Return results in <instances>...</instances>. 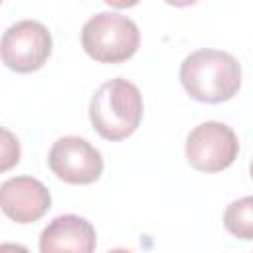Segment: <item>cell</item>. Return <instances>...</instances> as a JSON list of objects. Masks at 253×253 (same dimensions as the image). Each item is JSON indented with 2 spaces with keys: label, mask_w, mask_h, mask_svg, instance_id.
<instances>
[{
  "label": "cell",
  "mask_w": 253,
  "mask_h": 253,
  "mask_svg": "<svg viewBox=\"0 0 253 253\" xmlns=\"http://www.w3.org/2000/svg\"><path fill=\"white\" fill-rule=\"evenodd\" d=\"M93 128L107 140L130 136L142 119V95L138 87L123 77L103 83L89 105Z\"/></svg>",
  "instance_id": "obj_2"
},
{
  "label": "cell",
  "mask_w": 253,
  "mask_h": 253,
  "mask_svg": "<svg viewBox=\"0 0 253 253\" xmlns=\"http://www.w3.org/2000/svg\"><path fill=\"white\" fill-rule=\"evenodd\" d=\"M180 81L188 95L202 103L229 101L241 85V65L221 49H198L180 65Z\"/></svg>",
  "instance_id": "obj_1"
},
{
  "label": "cell",
  "mask_w": 253,
  "mask_h": 253,
  "mask_svg": "<svg viewBox=\"0 0 253 253\" xmlns=\"http://www.w3.org/2000/svg\"><path fill=\"white\" fill-rule=\"evenodd\" d=\"M97 245L95 227L79 215L67 213L49 221V225L40 235V251H75V253H91Z\"/></svg>",
  "instance_id": "obj_8"
},
{
  "label": "cell",
  "mask_w": 253,
  "mask_h": 253,
  "mask_svg": "<svg viewBox=\"0 0 253 253\" xmlns=\"http://www.w3.org/2000/svg\"><path fill=\"white\" fill-rule=\"evenodd\" d=\"M0 206L16 223H34L49 210L51 196L38 178L16 176L0 186Z\"/></svg>",
  "instance_id": "obj_7"
},
{
  "label": "cell",
  "mask_w": 253,
  "mask_h": 253,
  "mask_svg": "<svg viewBox=\"0 0 253 253\" xmlns=\"http://www.w3.org/2000/svg\"><path fill=\"white\" fill-rule=\"evenodd\" d=\"M103 2L109 4V6H113V8L123 10V8H132V6H136L140 0H103Z\"/></svg>",
  "instance_id": "obj_11"
},
{
  "label": "cell",
  "mask_w": 253,
  "mask_h": 253,
  "mask_svg": "<svg viewBox=\"0 0 253 253\" xmlns=\"http://www.w3.org/2000/svg\"><path fill=\"white\" fill-rule=\"evenodd\" d=\"M47 162L51 172L67 184H93L103 174L101 152L79 136H63L55 140Z\"/></svg>",
  "instance_id": "obj_6"
},
{
  "label": "cell",
  "mask_w": 253,
  "mask_h": 253,
  "mask_svg": "<svg viewBox=\"0 0 253 253\" xmlns=\"http://www.w3.org/2000/svg\"><path fill=\"white\" fill-rule=\"evenodd\" d=\"M140 43L138 26L121 14L101 12L81 30V45L89 57L101 63H121L132 57Z\"/></svg>",
  "instance_id": "obj_3"
},
{
  "label": "cell",
  "mask_w": 253,
  "mask_h": 253,
  "mask_svg": "<svg viewBox=\"0 0 253 253\" xmlns=\"http://www.w3.org/2000/svg\"><path fill=\"white\" fill-rule=\"evenodd\" d=\"M166 4H170V6H176V8H186V6H192V4H196L198 0H164Z\"/></svg>",
  "instance_id": "obj_12"
},
{
  "label": "cell",
  "mask_w": 253,
  "mask_h": 253,
  "mask_svg": "<svg viewBox=\"0 0 253 253\" xmlns=\"http://www.w3.org/2000/svg\"><path fill=\"white\" fill-rule=\"evenodd\" d=\"M2 61L18 73L40 69L51 53V36L47 28L36 20L12 24L2 36Z\"/></svg>",
  "instance_id": "obj_5"
},
{
  "label": "cell",
  "mask_w": 253,
  "mask_h": 253,
  "mask_svg": "<svg viewBox=\"0 0 253 253\" xmlns=\"http://www.w3.org/2000/svg\"><path fill=\"white\" fill-rule=\"evenodd\" d=\"M249 172H251V178H253V160H251V166H249Z\"/></svg>",
  "instance_id": "obj_13"
},
{
  "label": "cell",
  "mask_w": 253,
  "mask_h": 253,
  "mask_svg": "<svg viewBox=\"0 0 253 253\" xmlns=\"http://www.w3.org/2000/svg\"><path fill=\"white\" fill-rule=\"evenodd\" d=\"M4 134V154H2V170L10 168L14 162H18L20 158V146H18V140L8 132V130H2Z\"/></svg>",
  "instance_id": "obj_10"
},
{
  "label": "cell",
  "mask_w": 253,
  "mask_h": 253,
  "mask_svg": "<svg viewBox=\"0 0 253 253\" xmlns=\"http://www.w3.org/2000/svg\"><path fill=\"white\" fill-rule=\"evenodd\" d=\"M239 152L235 132L217 121L198 125L186 138V158L202 172H221L233 164Z\"/></svg>",
  "instance_id": "obj_4"
},
{
  "label": "cell",
  "mask_w": 253,
  "mask_h": 253,
  "mask_svg": "<svg viewBox=\"0 0 253 253\" xmlns=\"http://www.w3.org/2000/svg\"><path fill=\"white\" fill-rule=\"evenodd\" d=\"M223 225L237 239L251 241L253 239V196L231 202L223 213Z\"/></svg>",
  "instance_id": "obj_9"
}]
</instances>
